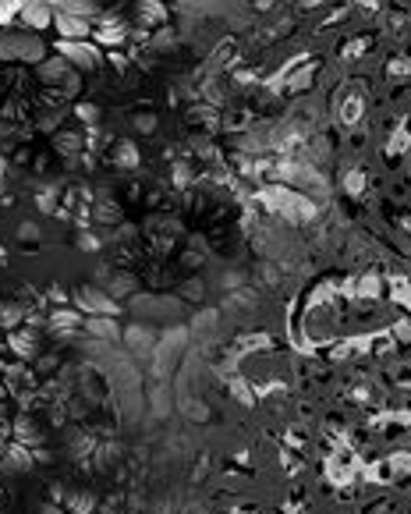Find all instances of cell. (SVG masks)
<instances>
[{
  "mask_svg": "<svg viewBox=\"0 0 411 514\" xmlns=\"http://www.w3.org/2000/svg\"><path fill=\"white\" fill-rule=\"evenodd\" d=\"M312 78H316V64L312 61H305L302 68H294L284 82H280V89L277 93H287V96H302L309 86H312Z\"/></svg>",
  "mask_w": 411,
  "mask_h": 514,
  "instance_id": "cell-10",
  "label": "cell"
},
{
  "mask_svg": "<svg viewBox=\"0 0 411 514\" xmlns=\"http://www.w3.org/2000/svg\"><path fill=\"white\" fill-rule=\"evenodd\" d=\"M75 68L64 61V57H50V61H43V64H36V75H40V82L47 86V89H61L64 82H68V75H71Z\"/></svg>",
  "mask_w": 411,
  "mask_h": 514,
  "instance_id": "cell-7",
  "label": "cell"
},
{
  "mask_svg": "<svg viewBox=\"0 0 411 514\" xmlns=\"http://www.w3.org/2000/svg\"><path fill=\"white\" fill-rule=\"evenodd\" d=\"M362 117H365V96H362L358 86H351V89H344V96H340V103H337V121H340L344 128H358Z\"/></svg>",
  "mask_w": 411,
  "mask_h": 514,
  "instance_id": "cell-6",
  "label": "cell"
},
{
  "mask_svg": "<svg viewBox=\"0 0 411 514\" xmlns=\"http://www.w3.org/2000/svg\"><path fill=\"white\" fill-rule=\"evenodd\" d=\"M8 344H11L22 358H32V355H36V348H40V344H36V337H32V334H25V330L8 334Z\"/></svg>",
  "mask_w": 411,
  "mask_h": 514,
  "instance_id": "cell-19",
  "label": "cell"
},
{
  "mask_svg": "<svg viewBox=\"0 0 411 514\" xmlns=\"http://www.w3.org/2000/svg\"><path fill=\"white\" fill-rule=\"evenodd\" d=\"M135 11H138V22L149 25V29L167 22V8L160 4V0H135Z\"/></svg>",
  "mask_w": 411,
  "mask_h": 514,
  "instance_id": "cell-15",
  "label": "cell"
},
{
  "mask_svg": "<svg viewBox=\"0 0 411 514\" xmlns=\"http://www.w3.org/2000/svg\"><path fill=\"white\" fill-rule=\"evenodd\" d=\"M114 163H117V167H124V170H135V167L142 163V156H138L135 142H128V139L114 142Z\"/></svg>",
  "mask_w": 411,
  "mask_h": 514,
  "instance_id": "cell-17",
  "label": "cell"
},
{
  "mask_svg": "<svg viewBox=\"0 0 411 514\" xmlns=\"http://www.w3.org/2000/svg\"><path fill=\"white\" fill-rule=\"evenodd\" d=\"M149 43H153L156 50H170V47H174V33H170V29H160L156 40H149Z\"/></svg>",
  "mask_w": 411,
  "mask_h": 514,
  "instance_id": "cell-40",
  "label": "cell"
},
{
  "mask_svg": "<svg viewBox=\"0 0 411 514\" xmlns=\"http://www.w3.org/2000/svg\"><path fill=\"white\" fill-rule=\"evenodd\" d=\"M170 177H174V185H177V188H188V185L195 181V174H191V167H188L184 160H181V163H174V174H170Z\"/></svg>",
  "mask_w": 411,
  "mask_h": 514,
  "instance_id": "cell-35",
  "label": "cell"
},
{
  "mask_svg": "<svg viewBox=\"0 0 411 514\" xmlns=\"http://www.w3.org/2000/svg\"><path fill=\"white\" fill-rule=\"evenodd\" d=\"M54 146L64 156H78L82 153V135L78 132H61V135H54Z\"/></svg>",
  "mask_w": 411,
  "mask_h": 514,
  "instance_id": "cell-20",
  "label": "cell"
},
{
  "mask_svg": "<svg viewBox=\"0 0 411 514\" xmlns=\"http://www.w3.org/2000/svg\"><path fill=\"white\" fill-rule=\"evenodd\" d=\"M22 316H25L22 305H4V309H0V323H4V327H18Z\"/></svg>",
  "mask_w": 411,
  "mask_h": 514,
  "instance_id": "cell-38",
  "label": "cell"
},
{
  "mask_svg": "<svg viewBox=\"0 0 411 514\" xmlns=\"http://www.w3.org/2000/svg\"><path fill=\"white\" fill-rule=\"evenodd\" d=\"M149 397H153V411H156V415H167V408H170V394H167L163 387H153Z\"/></svg>",
  "mask_w": 411,
  "mask_h": 514,
  "instance_id": "cell-37",
  "label": "cell"
},
{
  "mask_svg": "<svg viewBox=\"0 0 411 514\" xmlns=\"http://www.w3.org/2000/svg\"><path fill=\"white\" fill-rule=\"evenodd\" d=\"M390 291H393V302H400L404 309H411V284L404 277H393L390 281Z\"/></svg>",
  "mask_w": 411,
  "mask_h": 514,
  "instance_id": "cell-32",
  "label": "cell"
},
{
  "mask_svg": "<svg viewBox=\"0 0 411 514\" xmlns=\"http://www.w3.org/2000/svg\"><path fill=\"white\" fill-rule=\"evenodd\" d=\"M57 192H61V188H57V185H50V188H43V192L36 195V202H40V209H43V213H61V206H57Z\"/></svg>",
  "mask_w": 411,
  "mask_h": 514,
  "instance_id": "cell-31",
  "label": "cell"
},
{
  "mask_svg": "<svg viewBox=\"0 0 411 514\" xmlns=\"http://www.w3.org/2000/svg\"><path fill=\"white\" fill-rule=\"evenodd\" d=\"M75 114H78L89 128H96V124H100V107H96V103H78V107H75Z\"/></svg>",
  "mask_w": 411,
  "mask_h": 514,
  "instance_id": "cell-34",
  "label": "cell"
},
{
  "mask_svg": "<svg viewBox=\"0 0 411 514\" xmlns=\"http://www.w3.org/2000/svg\"><path fill=\"white\" fill-rule=\"evenodd\" d=\"M184 295H188V298H198V295H202V284H198V281H191V284L184 288Z\"/></svg>",
  "mask_w": 411,
  "mask_h": 514,
  "instance_id": "cell-45",
  "label": "cell"
},
{
  "mask_svg": "<svg viewBox=\"0 0 411 514\" xmlns=\"http://www.w3.org/2000/svg\"><path fill=\"white\" fill-rule=\"evenodd\" d=\"M256 195H259V202H263L270 213H277V216H284V220H291V223H309V220L319 216L316 199H309V195H302V192H294V188H287V185L270 181V185H263Z\"/></svg>",
  "mask_w": 411,
  "mask_h": 514,
  "instance_id": "cell-1",
  "label": "cell"
},
{
  "mask_svg": "<svg viewBox=\"0 0 411 514\" xmlns=\"http://www.w3.org/2000/svg\"><path fill=\"white\" fill-rule=\"evenodd\" d=\"M18 11H22L18 4H11V0H0V29H4V25H8Z\"/></svg>",
  "mask_w": 411,
  "mask_h": 514,
  "instance_id": "cell-39",
  "label": "cell"
},
{
  "mask_svg": "<svg viewBox=\"0 0 411 514\" xmlns=\"http://www.w3.org/2000/svg\"><path fill=\"white\" fill-rule=\"evenodd\" d=\"M93 220H100V223H117V220H121V209H117L110 199H100V206H93Z\"/></svg>",
  "mask_w": 411,
  "mask_h": 514,
  "instance_id": "cell-27",
  "label": "cell"
},
{
  "mask_svg": "<svg viewBox=\"0 0 411 514\" xmlns=\"http://www.w3.org/2000/svg\"><path fill=\"white\" fill-rule=\"evenodd\" d=\"M64 500H68V510H71V514H89V510H93V503H96L89 493H68Z\"/></svg>",
  "mask_w": 411,
  "mask_h": 514,
  "instance_id": "cell-29",
  "label": "cell"
},
{
  "mask_svg": "<svg viewBox=\"0 0 411 514\" xmlns=\"http://www.w3.org/2000/svg\"><path fill=\"white\" fill-rule=\"evenodd\" d=\"M369 47H372V36H355V40H347L340 47V61H358Z\"/></svg>",
  "mask_w": 411,
  "mask_h": 514,
  "instance_id": "cell-21",
  "label": "cell"
},
{
  "mask_svg": "<svg viewBox=\"0 0 411 514\" xmlns=\"http://www.w3.org/2000/svg\"><path fill=\"white\" fill-rule=\"evenodd\" d=\"M234 57H238V47H234V40H224V43L213 50V57L206 61V78H213L217 71H224V68H227Z\"/></svg>",
  "mask_w": 411,
  "mask_h": 514,
  "instance_id": "cell-14",
  "label": "cell"
},
{
  "mask_svg": "<svg viewBox=\"0 0 411 514\" xmlns=\"http://www.w3.org/2000/svg\"><path fill=\"white\" fill-rule=\"evenodd\" d=\"M15 436H18V443H22V447H36L40 429L32 426V419H18V422H15Z\"/></svg>",
  "mask_w": 411,
  "mask_h": 514,
  "instance_id": "cell-25",
  "label": "cell"
},
{
  "mask_svg": "<svg viewBox=\"0 0 411 514\" xmlns=\"http://www.w3.org/2000/svg\"><path fill=\"white\" fill-rule=\"evenodd\" d=\"M259 348H270V337H266V334H245V337H238V344H234L238 355H249V351H259Z\"/></svg>",
  "mask_w": 411,
  "mask_h": 514,
  "instance_id": "cell-24",
  "label": "cell"
},
{
  "mask_svg": "<svg viewBox=\"0 0 411 514\" xmlns=\"http://www.w3.org/2000/svg\"><path fill=\"white\" fill-rule=\"evenodd\" d=\"M358 8H365V11H379V0H355Z\"/></svg>",
  "mask_w": 411,
  "mask_h": 514,
  "instance_id": "cell-46",
  "label": "cell"
},
{
  "mask_svg": "<svg viewBox=\"0 0 411 514\" xmlns=\"http://www.w3.org/2000/svg\"><path fill=\"white\" fill-rule=\"evenodd\" d=\"M379 291H383V281H379L376 274H365V277L355 284V295H358V298H379Z\"/></svg>",
  "mask_w": 411,
  "mask_h": 514,
  "instance_id": "cell-23",
  "label": "cell"
},
{
  "mask_svg": "<svg viewBox=\"0 0 411 514\" xmlns=\"http://www.w3.org/2000/svg\"><path fill=\"white\" fill-rule=\"evenodd\" d=\"M40 514H64V507H57V503H43Z\"/></svg>",
  "mask_w": 411,
  "mask_h": 514,
  "instance_id": "cell-47",
  "label": "cell"
},
{
  "mask_svg": "<svg viewBox=\"0 0 411 514\" xmlns=\"http://www.w3.org/2000/svg\"><path fill=\"white\" fill-rule=\"evenodd\" d=\"M411 146V128H407V121H397L393 128H390V139H386V153L390 156H400L404 149Z\"/></svg>",
  "mask_w": 411,
  "mask_h": 514,
  "instance_id": "cell-16",
  "label": "cell"
},
{
  "mask_svg": "<svg viewBox=\"0 0 411 514\" xmlns=\"http://www.w3.org/2000/svg\"><path fill=\"white\" fill-rule=\"evenodd\" d=\"M110 61H114V64H117V68H121V71H124V68H128V61H124V57H121V54H110Z\"/></svg>",
  "mask_w": 411,
  "mask_h": 514,
  "instance_id": "cell-48",
  "label": "cell"
},
{
  "mask_svg": "<svg viewBox=\"0 0 411 514\" xmlns=\"http://www.w3.org/2000/svg\"><path fill=\"white\" fill-rule=\"evenodd\" d=\"M344 192H347V195H362V192H365V170H362V167L344 170Z\"/></svg>",
  "mask_w": 411,
  "mask_h": 514,
  "instance_id": "cell-26",
  "label": "cell"
},
{
  "mask_svg": "<svg viewBox=\"0 0 411 514\" xmlns=\"http://www.w3.org/2000/svg\"><path fill=\"white\" fill-rule=\"evenodd\" d=\"M43 40H32L25 33L18 36H0V61H25V64H43Z\"/></svg>",
  "mask_w": 411,
  "mask_h": 514,
  "instance_id": "cell-3",
  "label": "cell"
},
{
  "mask_svg": "<svg viewBox=\"0 0 411 514\" xmlns=\"http://www.w3.org/2000/svg\"><path fill=\"white\" fill-rule=\"evenodd\" d=\"M85 320L78 316V313H71V309H54V316H50V327L57 330V334H71V330H78Z\"/></svg>",
  "mask_w": 411,
  "mask_h": 514,
  "instance_id": "cell-18",
  "label": "cell"
},
{
  "mask_svg": "<svg viewBox=\"0 0 411 514\" xmlns=\"http://www.w3.org/2000/svg\"><path fill=\"white\" fill-rule=\"evenodd\" d=\"M54 25H57L61 40H71V43H82L93 33V22L89 18H78V15H54Z\"/></svg>",
  "mask_w": 411,
  "mask_h": 514,
  "instance_id": "cell-9",
  "label": "cell"
},
{
  "mask_svg": "<svg viewBox=\"0 0 411 514\" xmlns=\"http://www.w3.org/2000/svg\"><path fill=\"white\" fill-rule=\"evenodd\" d=\"M82 327H85V334H93V337L103 341V344H110V341L121 337V327H117V320H110V316H89Z\"/></svg>",
  "mask_w": 411,
  "mask_h": 514,
  "instance_id": "cell-12",
  "label": "cell"
},
{
  "mask_svg": "<svg viewBox=\"0 0 411 514\" xmlns=\"http://www.w3.org/2000/svg\"><path fill=\"white\" fill-rule=\"evenodd\" d=\"M0 465H4L8 472H29V468L36 465V450H29V447H22V443H11V447L4 450V457H0Z\"/></svg>",
  "mask_w": 411,
  "mask_h": 514,
  "instance_id": "cell-11",
  "label": "cell"
},
{
  "mask_svg": "<svg viewBox=\"0 0 411 514\" xmlns=\"http://www.w3.org/2000/svg\"><path fill=\"white\" fill-rule=\"evenodd\" d=\"M78 248H82V252H96V248H100V238H96L93 230H82V234H78Z\"/></svg>",
  "mask_w": 411,
  "mask_h": 514,
  "instance_id": "cell-41",
  "label": "cell"
},
{
  "mask_svg": "<svg viewBox=\"0 0 411 514\" xmlns=\"http://www.w3.org/2000/svg\"><path fill=\"white\" fill-rule=\"evenodd\" d=\"M54 8L47 4V0H22V11H18V18L25 22V25H32V29H47V25H54Z\"/></svg>",
  "mask_w": 411,
  "mask_h": 514,
  "instance_id": "cell-8",
  "label": "cell"
},
{
  "mask_svg": "<svg viewBox=\"0 0 411 514\" xmlns=\"http://www.w3.org/2000/svg\"><path fill=\"white\" fill-rule=\"evenodd\" d=\"M231 390H234V397H238L242 404H252V390L245 387V380H234V383H231Z\"/></svg>",
  "mask_w": 411,
  "mask_h": 514,
  "instance_id": "cell-42",
  "label": "cell"
},
{
  "mask_svg": "<svg viewBox=\"0 0 411 514\" xmlns=\"http://www.w3.org/2000/svg\"><path fill=\"white\" fill-rule=\"evenodd\" d=\"M18 238H22V241H36V238H40V227H36V223H22V227H18Z\"/></svg>",
  "mask_w": 411,
  "mask_h": 514,
  "instance_id": "cell-43",
  "label": "cell"
},
{
  "mask_svg": "<svg viewBox=\"0 0 411 514\" xmlns=\"http://www.w3.org/2000/svg\"><path fill=\"white\" fill-rule=\"evenodd\" d=\"M57 57H64L75 71H96L103 68V54L96 43L82 40V43H71V40H57Z\"/></svg>",
  "mask_w": 411,
  "mask_h": 514,
  "instance_id": "cell-4",
  "label": "cell"
},
{
  "mask_svg": "<svg viewBox=\"0 0 411 514\" xmlns=\"http://www.w3.org/2000/svg\"><path fill=\"white\" fill-rule=\"evenodd\" d=\"M75 302H78V309H85L89 316H117L121 313V305L103 291V288H93V284H85V288H78V295H75Z\"/></svg>",
  "mask_w": 411,
  "mask_h": 514,
  "instance_id": "cell-5",
  "label": "cell"
},
{
  "mask_svg": "<svg viewBox=\"0 0 411 514\" xmlns=\"http://www.w3.org/2000/svg\"><path fill=\"white\" fill-rule=\"evenodd\" d=\"M213 327H217V313L210 309V313H198V316H195V323H191L188 330H195V334H202V330H213Z\"/></svg>",
  "mask_w": 411,
  "mask_h": 514,
  "instance_id": "cell-36",
  "label": "cell"
},
{
  "mask_svg": "<svg viewBox=\"0 0 411 514\" xmlns=\"http://www.w3.org/2000/svg\"><path fill=\"white\" fill-rule=\"evenodd\" d=\"M124 344H128V351H135V355L149 358V355H153V348H156V337H153V330H149V327H128Z\"/></svg>",
  "mask_w": 411,
  "mask_h": 514,
  "instance_id": "cell-13",
  "label": "cell"
},
{
  "mask_svg": "<svg viewBox=\"0 0 411 514\" xmlns=\"http://www.w3.org/2000/svg\"><path fill=\"white\" fill-rule=\"evenodd\" d=\"M107 291H110V295H131V291H135V277H131V274H114L110 284H107Z\"/></svg>",
  "mask_w": 411,
  "mask_h": 514,
  "instance_id": "cell-28",
  "label": "cell"
},
{
  "mask_svg": "<svg viewBox=\"0 0 411 514\" xmlns=\"http://www.w3.org/2000/svg\"><path fill=\"white\" fill-rule=\"evenodd\" d=\"M393 341H411V323H397L393 327Z\"/></svg>",
  "mask_w": 411,
  "mask_h": 514,
  "instance_id": "cell-44",
  "label": "cell"
},
{
  "mask_svg": "<svg viewBox=\"0 0 411 514\" xmlns=\"http://www.w3.org/2000/svg\"><path fill=\"white\" fill-rule=\"evenodd\" d=\"M188 334H191L188 327H177V330H167V334L156 341V348H153V355H149V358H153V376H156V380H163V376L174 369V358H177L181 348L188 344Z\"/></svg>",
  "mask_w": 411,
  "mask_h": 514,
  "instance_id": "cell-2",
  "label": "cell"
},
{
  "mask_svg": "<svg viewBox=\"0 0 411 514\" xmlns=\"http://www.w3.org/2000/svg\"><path fill=\"white\" fill-rule=\"evenodd\" d=\"M4 170H8V160L0 156V188H4Z\"/></svg>",
  "mask_w": 411,
  "mask_h": 514,
  "instance_id": "cell-49",
  "label": "cell"
},
{
  "mask_svg": "<svg viewBox=\"0 0 411 514\" xmlns=\"http://www.w3.org/2000/svg\"><path fill=\"white\" fill-rule=\"evenodd\" d=\"M131 128L138 132V135H153L156 132V114H131Z\"/></svg>",
  "mask_w": 411,
  "mask_h": 514,
  "instance_id": "cell-33",
  "label": "cell"
},
{
  "mask_svg": "<svg viewBox=\"0 0 411 514\" xmlns=\"http://www.w3.org/2000/svg\"><path fill=\"white\" fill-rule=\"evenodd\" d=\"M57 121H64V107H54V110L36 114V128H43V132H54V128H57Z\"/></svg>",
  "mask_w": 411,
  "mask_h": 514,
  "instance_id": "cell-30",
  "label": "cell"
},
{
  "mask_svg": "<svg viewBox=\"0 0 411 514\" xmlns=\"http://www.w3.org/2000/svg\"><path fill=\"white\" fill-rule=\"evenodd\" d=\"M386 78H390V82H407V78H411V57H407V54H404V57H390Z\"/></svg>",
  "mask_w": 411,
  "mask_h": 514,
  "instance_id": "cell-22",
  "label": "cell"
}]
</instances>
